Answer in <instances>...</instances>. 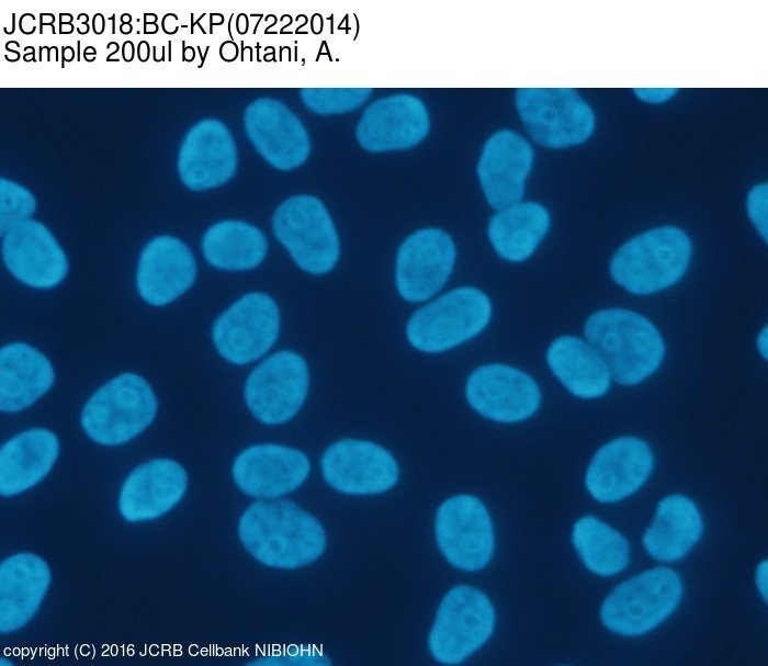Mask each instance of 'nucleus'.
<instances>
[{
	"label": "nucleus",
	"instance_id": "nucleus-1",
	"mask_svg": "<svg viewBox=\"0 0 768 666\" xmlns=\"http://www.w3.org/2000/svg\"><path fill=\"white\" fill-rule=\"evenodd\" d=\"M238 534L256 560L278 568L310 564L326 548L319 521L286 499L250 505L239 520Z\"/></svg>",
	"mask_w": 768,
	"mask_h": 666
},
{
	"label": "nucleus",
	"instance_id": "nucleus-2",
	"mask_svg": "<svg viewBox=\"0 0 768 666\" xmlns=\"http://www.w3.org/2000/svg\"><path fill=\"white\" fill-rule=\"evenodd\" d=\"M586 341L601 357L611 379L635 385L652 375L665 355L657 328L644 316L623 308L601 309L585 324Z\"/></svg>",
	"mask_w": 768,
	"mask_h": 666
},
{
	"label": "nucleus",
	"instance_id": "nucleus-3",
	"mask_svg": "<svg viewBox=\"0 0 768 666\" xmlns=\"http://www.w3.org/2000/svg\"><path fill=\"white\" fill-rule=\"evenodd\" d=\"M691 252V241L680 228H653L633 237L615 251L610 274L615 283L632 294H653L682 278Z\"/></svg>",
	"mask_w": 768,
	"mask_h": 666
},
{
	"label": "nucleus",
	"instance_id": "nucleus-4",
	"mask_svg": "<svg viewBox=\"0 0 768 666\" xmlns=\"http://www.w3.org/2000/svg\"><path fill=\"white\" fill-rule=\"evenodd\" d=\"M157 396L134 372L121 373L101 385L86 402L80 422L94 442L113 447L142 433L155 419Z\"/></svg>",
	"mask_w": 768,
	"mask_h": 666
},
{
	"label": "nucleus",
	"instance_id": "nucleus-5",
	"mask_svg": "<svg viewBox=\"0 0 768 666\" xmlns=\"http://www.w3.org/2000/svg\"><path fill=\"white\" fill-rule=\"evenodd\" d=\"M492 302L479 289H454L415 311L407 320L409 345L425 353H441L478 336L492 318Z\"/></svg>",
	"mask_w": 768,
	"mask_h": 666
},
{
	"label": "nucleus",
	"instance_id": "nucleus-6",
	"mask_svg": "<svg viewBox=\"0 0 768 666\" xmlns=\"http://www.w3.org/2000/svg\"><path fill=\"white\" fill-rule=\"evenodd\" d=\"M681 597L680 576L674 569L655 567L617 585L603 600L600 618L613 633L642 635L666 620Z\"/></svg>",
	"mask_w": 768,
	"mask_h": 666
},
{
	"label": "nucleus",
	"instance_id": "nucleus-7",
	"mask_svg": "<svg viewBox=\"0 0 768 666\" xmlns=\"http://www.w3.org/2000/svg\"><path fill=\"white\" fill-rule=\"evenodd\" d=\"M272 230L292 261L305 273H330L340 258L335 224L323 202L307 194L285 200L272 217Z\"/></svg>",
	"mask_w": 768,
	"mask_h": 666
},
{
	"label": "nucleus",
	"instance_id": "nucleus-8",
	"mask_svg": "<svg viewBox=\"0 0 768 666\" xmlns=\"http://www.w3.org/2000/svg\"><path fill=\"white\" fill-rule=\"evenodd\" d=\"M281 331V312L268 293L248 292L214 320L211 338L217 353L234 365L257 363L271 353Z\"/></svg>",
	"mask_w": 768,
	"mask_h": 666
},
{
	"label": "nucleus",
	"instance_id": "nucleus-9",
	"mask_svg": "<svg viewBox=\"0 0 768 666\" xmlns=\"http://www.w3.org/2000/svg\"><path fill=\"white\" fill-rule=\"evenodd\" d=\"M310 385L306 360L290 349L269 353L257 362L244 385V399L261 424L290 421L302 409Z\"/></svg>",
	"mask_w": 768,
	"mask_h": 666
},
{
	"label": "nucleus",
	"instance_id": "nucleus-10",
	"mask_svg": "<svg viewBox=\"0 0 768 666\" xmlns=\"http://www.w3.org/2000/svg\"><path fill=\"white\" fill-rule=\"evenodd\" d=\"M516 106L529 135L546 148L579 145L595 129L594 111L572 88H521Z\"/></svg>",
	"mask_w": 768,
	"mask_h": 666
},
{
	"label": "nucleus",
	"instance_id": "nucleus-11",
	"mask_svg": "<svg viewBox=\"0 0 768 666\" xmlns=\"http://www.w3.org/2000/svg\"><path fill=\"white\" fill-rule=\"evenodd\" d=\"M494 627L495 611L486 595L456 586L439 606L429 634L430 652L443 664H459L489 639Z\"/></svg>",
	"mask_w": 768,
	"mask_h": 666
},
{
	"label": "nucleus",
	"instance_id": "nucleus-12",
	"mask_svg": "<svg viewBox=\"0 0 768 666\" xmlns=\"http://www.w3.org/2000/svg\"><path fill=\"white\" fill-rule=\"evenodd\" d=\"M434 531L440 551L456 568L482 569L493 556L492 520L484 504L474 496L458 495L443 501L437 511Z\"/></svg>",
	"mask_w": 768,
	"mask_h": 666
},
{
	"label": "nucleus",
	"instance_id": "nucleus-13",
	"mask_svg": "<svg viewBox=\"0 0 768 666\" xmlns=\"http://www.w3.org/2000/svg\"><path fill=\"white\" fill-rule=\"evenodd\" d=\"M456 250L442 229L423 228L399 246L394 270L395 287L409 303H422L436 295L449 280Z\"/></svg>",
	"mask_w": 768,
	"mask_h": 666
},
{
	"label": "nucleus",
	"instance_id": "nucleus-14",
	"mask_svg": "<svg viewBox=\"0 0 768 666\" xmlns=\"http://www.w3.org/2000/svg\"><path fill=\"white\" fill-rule=\"evenodd\" d=\"M1 236L3 263L23 285L48 291L57 287L68 275L67 255L44 224L30 218L12 226Z\"/></svg>",
	"mask_w": 768,
	"mask_h": 666
},
{
	"label": "nucleus",
	"instance_id": "nucleus-15",
	"mask_svg": "<svg viewBox=\"0 0 768 666\" xmlns=\"http://www.w3.org/2000/svg\"><path fill=\"white\" fill-rule=\"evenodd\" d=\"M326 483L349 495H373L392 488L398 465L383 447L366 440L343 439L329 445L320 460Z\"/></svg>",
	"mask_w": 768,
	"mask_h": 666
},
{
	"label": "nucleus",
	"instance_id": "nucleus-16",
	"mask_svg": "<svg viewBox=\"0 0 768 666\" xmlns=\"http://www.w3.org/2000/svg\"><path fill=\"white\" fill-rule=\"evenodd\" d=\"M470 406L483 417L497 422H518L539 408L541 393L527 373L504 364L475 369L465 385Z\"/></svg>",
	"mask_w": 768,
	"mask_h": 666
},
{
	"label": "nucleus",
	"instance_id": "nucleus-17",
	"mask_svg": "<svg viewBox=\"0 0 768 666\" xmlns=\"http://www.w3.org/2000/svg\"><path fill=\"white\" fill-rule=\"evenodd\" d=\"M244 125L251 144L272 167L287 171L308 158V133L283 102L271 98L253 101L245 111Z\"/></svg>",
	"mask_w": 768,
	"mask_h": 666
},
{
	"label": "nucleus",
	"instance_id": "nucleus-18",
	"mask_svg": "<svg viewBox=\"0 0 768 666\" xmlns=\"http://www.w3.org/2000/svg\"><path fill=\"white\" fill-rule=\"evenodd\" d=\"M196 260L179 238H151L138 257L135 285L139 297L150 306L163 307L184 295L195 283Z\"/></svg>",
	"mask_w": 768,
	"mask_h": 666
},
{
	"label": "nucleus",
	"instance_id": "nucleus-19",
	"mask_svg": "<svg viewBox=\"0 0 768 666\" xmlns=\"http://www.w3.org/2000/svg\"><path fill=\"white\" fill-rule=\"evenodd\" d=\"M237 169L235 140L224 123L205 118L184 136L178 172L182 183L193 191H205L228 182Z\"/></svg>",
	"mask_w": 768,
	"mask_h": 666
},
{
	"label": "nucleus",
	"instance_id": "nucleus-20",
	"mask_svg": "<svg viewBox=\"0 0 768 666\" xmlns=\"http://www.w3.org/2000/svg\"><path fill=\"white\" fill-rule=\"evenodd\" d=\"M309 460L302 451L281 444H256L241 451L233 464V477L245 494L276 499L294 492L309 474Z\"/></svg>",
	"mask_w": 768,
	"mask_h": 666
},
{
	"label": "nucleus",
	"instance_id": "nucleus-21",
	"mask_svg": "<svg viewBox=\"0 0 768 666\" xmlns=\"http://www.w3.org/2000/svg\"><path fill=\"white\" fill-rule=\"evenodd\" d=\"M428 132L429 115L423 102L400 93L371 103L357 125L355 135L368 151L383 153L411 148Z\"/></svg>",
	"mask_w": 768,
	"mask_h": 666
},
{
	"label": "nucleus",
	"instance_id": "nucleus-22",
	"mask_svg": "<svg viewBox=\"0 0 768 666\" xmlns=\"http://www.w3.org/2000/svg\"><path fill=\"white\" fill-rule=\"evenodd\" d=\"M654 464L650 445L635 437L617 438L592 456L585 476L586 488L600 503L631 496L648 478Z\"/></svg>",
	"mask_w": 768,
	"mask_h": 666
},
{
	"label": "nucleus",
	"instance_id": "nucleus-23",
	"mask_svg": "<svg viewBox=\"0 0 768 666\" xmlns=\"http://www.w3.org/2000/svg\"><path fill=\"white\" fill-rule=\"evenodd\" d=\"M532 162V147L512 131H499L486 142L477 174L492 207L499 211L521 201Z\"/></svg>",
	"mask_w": 768,
	"mask_h": 666
},
{
	"label": "nucleus",
	"instance_id": "nucleus-24",
	"mask_svg": "<svg viewBox=\"0 0 768 666\" xmlns=\"http://www.w3.org/2000/svg\"><path fill=\"white\" fill-rule=\"evenodd\" d=\"M187 484L185 470L173 460L144 463L131 472L121 488L120 513L129 522L159 518L181 500Z\"/></svg>",
	"mask_w": 768,
	"mask_h": 666
},
{
	"label": "nucleus",
	"instance_id": "nucleus-25",
	"mask_svg": "<svg viewBox=\"0 0 768 666\" xmlns=\"http://www.w3.org/2000/svg\"><path fill=\"white\" fill-rule=\"evenodd\" d=\"M50 584L46 562L33 553H18L0 565V631L14 632L35 614Z\"/></svg>",
	"mask_w": 768,
	"mask_h": 666
},
{
	"label": "nucleus",
	"instance_id": "nucleus-26",
	"mask_svg": "<svg viewBox=\"0 0 768 666\" xmlns=\"http://www.w3.org/2000/svg\"><path fill=\"white\" fill-rule=\"evenodd\" d=\"M55 383L50 360L37 348L21 341L0 350V409L19 413L35 404Z\"/></svg>",
	"mask_w": 768,
	"mask_h": 666
},
{
	"label": "nucleus",
	"instance_id": "nucleus-27",
	"mask_svg": "<svg viewBox=\"0 0 768 666\" xmlns=\"http://www.w3.org/2000/svg\"><path fill=\"white\" fill-rule=\"evenodd\" d=\"M58 454V438L48 429L33 428L9 439L0 451L1 495H18L38 484Z\"/></svg>",
	"mask_w": 768,
	"mask_h": 666
},
{
	"label": "nucleus",
	"instance_id": "nucleus-28",
	"mask_svg": "<svg viewBox=\"0 0 768 666\" xmlns=\"http://www.w3.org/2000/svg\"><path fill=\"white\" fill-rule=\"evenodd\" d=\"M703 522L696 504L680 494L663 498L643 535L646 552L660 562L682 558L700 540Z\"/></svg>",
	"mask_w": 768,
	"mask_h": 666
},
{
	"label": "nucleus",
	"instance_id": "nucleus-29",
	"mask_svg": "<svg viewBox=\"0 0 768 666\" xmlns=\"http://www.w3.org/2000/svg\"><path fill=\"white\" fill-rule=\"evenodd\" d=\"M546 362L562 385L574 396L597 398L607 393L611 383L608 366L597 351L574 336H561L546 351Z\"/></svg>",
	"mask_w": 768,
	"mask_h": 666
},
{
	"label": "nucleus",
	"instance_id": "nucleus-30",
	"mask_svg": "<svg viewBox=\"0 0 768 666\" xmlns=\"http://www.w3.org/2000/svg\"><path fill=\"white\" fill-rule=\"evenodd\" d=\"M205 261L225 272H247L261 266L268 255V240L255 225L224 219L210 226L201 240Z\"/></svg>",
	"mask_w": 768,
	"mask_h": 666
},
{
	"label": "nucleus",
	"instance_id": "nucleus-31",
	"mask_svg": "<svg viewBox=\"0 0 768 666\" xmlns=\"http://www.w3.org/2000/svg\"><path fill=\"white\" fill-rule=\"evenodd\" d=\"M550 227L546 208L534 202H518L499 210L488 224V238L496 253L510 262L528 259Z\"/></svg>",
	"mask_w": 768,
	"mask_h": 666
},
{
	"label": "nucleus",
	"instance_id": "nucleus-32",
	"mask_svg": "<svg viewBox=\"0 0 768 666\" xmlns=\"http://www.w3.org/2000/svg\"><path fill=\"white\" fill-rule=\"evenodd\" d=\"M572 542L584 565L599 576L619 574L629 564L628 540L595 516H584L574 523Z\"/></svg>",
	"mask_w": 768,
	"mask_h": 666
},
{
	"label": "nucleus",
	"instance_id": "nucleus-33",
	"mask_svg": "<svg viewBox=\"0 0 768 666\" xmlns=\"http://www.w3.org/2000/svg\"><path fill=\"white\" fill-rule=\"evenodd\" d=\"M371 93L370 88H304L301 98L310 111L329 115L359 108Z\"/></svg>",
	"mask_w": 768,
	"mask_h": 666
},
{
	"label": "nucleus",
	"instance_id": "nucleus-34",
	"mask_svg": "<svg viewBox=\"0 0 768 666\" xmlns=\"http://www.w3.org/2000/svg\"><path fill=\"white\" fill-rule=\"evenodd\" d=\"M36 210V200L23 185L1 178L0 180V230L30 219Z\"/></svg>",
	"mask_w": 768,
	"mask_h": 666
},
{
	"label": "nucleus",
	"instance_id": "nucleus-35",
	"mask_svg": "<svg viewBox=\"0 0 768 666\" xmlns=\"http://www.w3.org/2000/svg\"><path fill=\"white\" fill-rule=\"evenodd\" d=\"M329 658L314 645H289L272 650L249 665L260 666H327Z\"/></svg>",
	"mask_w": 768,
	"mask_h": 666
},
{
	"label": "nucleus",
	"instance_id": "nucleus-36",
	"mask_svg": "<svg viewBox=\"0 0 768 666\" xmlns=\"http://www.w3.org/2000/svg\"><path fill=\"white\" fill-rule=\"evenodd\" d=\"M747 214L760 237L768 238V185H755L747 195Z\"/></svg>",
	"mask_w": 768,
	"mask_h": 666
},
{
	"label": "nucleus",
	"instance_id": "nucleus-37",
	"mask_svg": "<svg viewBox=\"0 0 768 666\" xmlns=\"http://www.w3.org/2000/svg\"><path fill=\"white\" fill-rule=\"evenodd\" d=\"M677 91V88H635L633 90L640 100L647 103L665 102L671 99Z\"/></svg>",
	"mask_w": 768,
	"mask_h": 666
},
{
	"label": "nucleus",
	"instance_id": "nucleus-38",
	"mask_svg": "<svg viewBox=\"0 0 768 666\" xmlns=\"http://www.w3.org/2000/svg\"><path fill=\"white\" fill-rule=\"evenodd\" d=\"M755 582L760 596L767 601L768 598V563L763 561L758 564L755 574Z\"/></svg>",
	"mask_w": 768,
	"mask_h": 666
},
{
	"label": "nucleus",
	"instance_id": "nucleus-39",
	"mask_svg": "<svg viewBox=\"0 0 768 666\" xmlns=\"http://www.w3.org/2000/svg\"><path fill=\"white\" fill-rule=\"evenodd\" d=\"M757 349L759 354L767 360L768 359V328L764 326L757 336Z\"/></svg>",
	"mask_w": 768,
	"mask_h": 666
}]
</instances>
